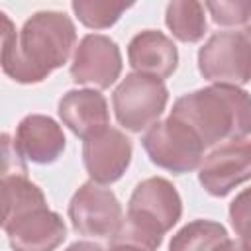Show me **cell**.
Masks as SVG:
<instances>
[{"instance_id":"obj_15","label":"cell","mask_w":251,"mask_h":251,"mask_svg":"<svg viewBox=\"0 0 251 251\" xmlns=\"http://www.w3.org/2000/svg\"><path fill=\"white\" fill-rule=\"evenodd\" d=\"M47 200L37 184L25 176L2 178V226L29 214L31 210L45 208Z\"/></svg>"},{"instance_id":"obj_22","label":"cell","mask_w":251,"mask_h":251,"mask_svg":"<svg viewBox=\"0 0 251 251\" xmlns=\"http://www.w3.org/2000/svg\"><path fill=\"white\" fill-rule=\"evenodd\" d=\"M67 251H104V249L100 245H96V243H90V241H76Z\"/></svg>"},{"instance_id":"obj_6","label":"cell","mask_w":251,"mask_h":251,"mask_svg":"<svg viewBox=\"0 0 251 251\" xmlns=\"http://www.w3.org/2000/svg\"><path fill=\"white\" fill-rule=\"evenodd\" d=\"M200 75L216 84L251 80V41L243 31H218L198 51Z\"/></svg>"},{"instance_id":"obj_19","label":"cell","mask_w":251,"mask_h":251,"mask_svg":"<svg viewBox=\"0 0 251 251\" xmlns=\"http://www.w3.org/2000/svg\"><path fill=\"white\" fill-rule=\"evenodd\" d=\"M212 20L218 25H241L251 18V0H220L204 2Z\"/></svg>"},{"instance_id":"obj_3","label":"cell","mask_w":251,"mask_h":251,"mask_svg":"<svg viewBox=\"0 0 251 251\" xmlns=\"http://www.w3.org/2000/svg\"><path fill=\"white\" fill-rule=\"evenodd\" d=\"M182 200L176 188L163 176L141 180L127 204V214L112 237V245H131L157 251L163 235L180 220Z\"/></svg>"},{"instance_id":"obj_9","label":"cell","mask_w":251,"mask_h":251,"mask_svg":"<svg viewBox=\"0 0 251 251\" xmlns=\"http://www.w3.org/2000/svg\"><path fill=\"white\" fill-rule=\"evenodd\" d=\"M198 180L212 196H226L251 180V141H231L212 151L200 165Z\"/></svg>"},{"instance_id":"obj_8","label":"cell","mask_w":251,"mask_h":251,"mask_svg":"<svg viewBox=\"0 0 251 251\" xmlns=\"http://www.w3.org/2000/svg\"><path fill=\"white\" fill-rule=\"evenodd\" d=\"M122 73V55L114 39L100 33H88L80 39L73 63L71 76L76 84H92L108 88Z\"/></svg>"},{"instance_id":"obj_18","label":"cell","mask_w":251,"mask_h":251,"mask_svg":"<svg viewBox=\"0 0 251 251\" xmlns=\"http://www.w3.org/2000/svg\"><path fill=\"white\" fill-rule=\"evenodd\" d=\"M73 10L76 18L90 29H106L114 25L120 16L131 6L126 2H114V0H75Z\"/></svg>"},{"instance_id":"obj_24","label":"cell","mask_w":251,"mask_h":251,"mask_svg":"<svg viewBox=\"0 0 251 251\" xmlns=\"http://www.w3.org/2000/svg\"><path fill=\"white\" fill-rule=\"evenodd\" d=\"M110 251H143V249H137V247H131V245H112Z\"/></svg>"},{"instance_id":"obj_16","label":"cell","mask_w":251,"mask_h":251,"mask_svg":"<svg viewBox=\"0 0 251 251\" xmlns=\"http://www.w3.org/2000/svg\"><path fill=\"white\" fill-rule=\"evenodd\" d=\"M165 24L182 43H196L206 33L204 4L196 0H175L167 6Z\"/></svg>"},{"instance_id":"obj_21","label":"cell","mask_w":251,"mask_h":251,"mask_svg":"<svg viewBox=\"0 0 251 251\" xmlns=\"http://www.w3.org/2000/svg\"><path fill=\"white\" fill-rule=\"evenodd\" d=\"M4 176H25L24 155L10 141L8 133H2V178Z\"/></svg>"},{"instance_id":"obj_4","label":"cell","mask_w":251,"mask_h":251,"mask_svg":"<svg viewBox=\"0 0 251 251\" xmlns=\"http://www.w3.org/2000/svg\"><path fill=\"white\" fill-rule=\"evenodd\" d=\"M141 145L151 163L173 175L194 171L206 149L194 129L173 116L153 124L141 137Z\"/></svg>"},{"instance_id":"obj_13","label":"cell","mask_w":251,"mask_h":251,"mask_svg":"<svg viewBox=\"0 0 251 251\" xmlns=\"http://www.w3.org/2000/svg\"><path fill=\"white\" fill-rule=\"evenodd\" d=\"M59 118L75 135L82 139L104 131L110 122L106 98L90 88L69 90L59 100Z\"/></svg>"},{"instance_id":"obj_25","label":"cell","mask_w":251,"mask_h":251,"mask_svg":"<svg viewBox=\"0 0 251 251\" xmlns=\"http://www.w3.org/2000/svg\"><path fill=\"white\" fill-rule=\"evenodd\" d=\"M243 33L249 37V41H251V25H245V29H243Z\"/></svg>"},{"instance_id":"obj_14","label":"cell","mask_w":251,"mask_h":251,"mask_svg":"<svg viewBox=\"0 0 251 251\" xmlns=\"http://www.w3.org/2000/svg\"><path fill=\"white\" fill-rule=\"evenodd\" d=\"M127 59L131 69L155 78H169L178 65V51L173 39L155 29L137 33L127 45Z\"/></svg>"},{"instance_id":"obj_11","label":"cell","mask_w":251,"mask_h":251,"mask_svg":"<svg viewBox=\"0 0 251 251\" xmlns=\"http://www.w3.org/2000/svg\"><path fill=\"white\" fill-rule=\"evenodd\" d=\"M14 251H55L67 237V227L57 212L47 206L2 226Z\"/></svg>"},{"instance_id":"obj_23","label":"cell","mask_w":251,"mask_h":251,"mask_svg":"<svg viewBox=\"0 0 251 251\" xmlns=\"http://www.w3.org/2000/svg\"><path fill=\"white\" fill-rule=\"evenodd\" d=\"M214 251H245L243 249V245L239 243V241H233V239H226V241H222Z\"/></svg>"},{"instance_id":"obj_26","label":"cell","mask_w":251,"mask_h":251,"mask_svg":"<svg viewBox=\"0 0 251 251\" xmlns=\"http://www.w3.org/2000/svg\"><path fill=\"white\" fill-rule=\"evenodd\" d=\"M247 25H251V18H249V22H247Z\"/></svg>"},{"instance_id":"obj_20","label":"cell","mask_w":251,"mask_h":251,"mask_svg":"<svg viewBox=\"0 0 251 251\" xmlns=\"http://www.w3.org/2000/svg\"><path fill=\"white\" fill-rule=\"evenodd\" d=\"M229 220L245 251H251V188L239 192L229 204Z\"/></svg>"},{"instance_id":"obj_1","label":"cell","mask_w":251,"mask_h":251,"mask_svg":"<svg viewBox=\"0 0 251 251\" xmlns=\"http://www.w3.org/2000/svg\"><path fill=\"white\" fill-rule=\"evenodd\" d=\"M2 29V71L22 84L45 80L51 71L63 67L76 43L73 20L63 12H37L16 33L12 20L0 14Z\"/></svg>"},{"instance_id":"obj_7","label":"cell","mask_w":251,"mask_h":251,"mask_svg":"<svg viewBox=\"0 0 251 251\" xmlns=\"http://www.w3.org/2000/svg\"><path fill=\"white\" fill-rule=\"evenodd\" d=\"M73 229L88 237H114L124 220L122 206L110 188L90 180L84 182L69 202Z\"/></svg>"},{"instance_id":"obj_12","label":"cell","mask_w":251,"mask_h":251,"mask_svg":"<svg viewBox=\"0 0 251 251\" xmlns=\"http://www.w3.org/2000/svg\"><path fill=\"white\" fill-rule=\"evenodd\" d=\"M14 143L24 159L47 165L57 161L65 151V133L53 118L31 114L20 122Z\"/></svg>"},{"instance_id":"obj_5","label":"cell","mask_w":251,"mask_h":251,"mask_svg":"<svg viewBox=\"0 0 251 251\" xmlns=\"http://www.w3.org/2000/svg\"><path fill=\"white\" fill-rule=\"evenodd\" d=\"M169 102V90L161 78L131 73L118 84L112 94L116 120L129 131L139 133L141 129L157 124Z\"/></svg>"},{"instance_id":"obj_10","label":"cell","mask_w":251,"mask_h":251,"mask_svg":"<svg viewBox=\"0 0 251 251\" xmlns=\"http://www.w3.org/2000/svg\"><path fill=\"white\" fill-rule=\"evenodd\" d=\"M131 139L116 127L84 139L82 161L90 178L98 184H110L122 178L131 161Z\"/></svg>"},{"instance_id":"obj_2","label":"cell","mask_w":251,"mask_h":251,"mask_svg":"<svg viewBox=\"0 0 251 251\" xmlns=\"http://www.w3.org/2000/svg\"><path fill=\"white\" fill-rule=\"evenodd\" d=\"M171 116L184 122L204 147L251 135V94L239 86L214 84L180 96Z\"/></svg>"},{"instance_id":"obj_17","label":"cell","mask_w":251,"mask_h":251,"mask_svg":"<svg viewBox=\"0 0 251 251\" xmlns=\"http://www.w3.org/2000/svg\"><path fill=\"white\" fill-rule=\"evenodd\" d=\"M226 239L227 231L222 224L212 220H194L173 235L169 251H214Z\"/></svg>"}]
</instances>
